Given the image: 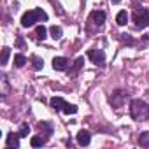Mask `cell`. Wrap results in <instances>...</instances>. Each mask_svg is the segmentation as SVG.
<instances>
[{"label":"cell","mask_w":149,"mask_h":149,"mask_svg":"<svg viewBox=\"0 0 149 149\" xmlns=\"http://www.w3.org/2000/svg\"><path fill=\"white\" fill-rule=\"evenodd\" d=\"M90 142H91V135H90V132L81 130V132L77 133V144H79V146H88Z\"/></svg>","instance_id":"8"},{"label":"cell","mask_w":149,"mask_h":149,"mask_svg":"<svg viewBox=\"0 0 149 149\" xmlns=\"http://www.w3.org/2000/svg\"><path fill=\"white\" fill-rule=\"evenodd\" d=\"M83 63H84V58H77V60H76V63H74V70H72V74H76L77 70H81Z\"/></svg>","instance_id":"22"},{"label":"cell","mask_w":149,"mask_h":149,"mask_svg":"<svg viewBox=\"0 0 149 149\" xmlns=\"http://www.w3.org/2000/svg\"><path fill=\"white\" fill-rule=\"evenodd\" d=\"M67 65H68V61H67V58H63V56H56L54 60H53V68L54 70H67Z\"/></svg>","instance_id":"7"},{"label":"cell","mask_w":149,"mask_h":149,"mask_svg":"<svg viewBox=\"0 0 149 149\" xmlns=\"http://www.w3.org/2000/svg\"><path fill=\"white\" fill-rule=\"evenodd\" d=\"M63 112H65V114H76V112H77V107L74 105V104H67L65 109H63Z\"/></svg>","instance_id":"21"},{"label":"cell","mask_w":149,"mask_h":149,"mask_svg":"<svg viewBox=\"0 0 149 149\" xmlns=\"http://www.w3.org/2000/svg\"><path fill=\"white\" fill-rule=\"evenodd\" d=\"M133 21H135V25H137V28H146V26H149V13L146 11V9H135V13H133Z\"/></svg>","instance_id":"3"},{"label":"cell","mask_w":149,"mask_h":149,"mask_svg":"<svg viewBox=\"0 0 149 149\" xmlns=\"http://www.w3.org/2000/svg\"><path fill=\"white\" fill-rule=\"evenodd\" d=\"M39 130H40V133L46 132V135H51V133H53V128H51L47 123H40V125H39Z\"/></svg>","instance_id":"18"},{"label":"cell","mask_w":149,"mask_h":149,"mask_svg":"<svg viewBox=\"0 0 149 149\" xmlns=\"http://www.w3.org/2000/svg\"><path fill=\"white\" fill-rule=\"evenodd\" d=\"M49 32H51V37H53L54 40L61 39V35H63V30H61L60 26H56V25H54V26H51V28H49Z\"/></svg>","instance_id":"12"},{"label":"cell","mask_w":149,"mask_h":149,"mask_svg":"<svg viewBox=\"0 0 149 149\" xmlns=\"http://www.w3.org/2000/svg\"><path fill=\"white\" fill-rule=\"evenodd\" d=\"M18 133H19V137H28V133H30V126H28L26 123H23Z\"/></svg>","instance_id":"20"},{"label":"cell","mask_w":149,"mask_h":149,"mask_svg":"<svg viewBox=\"0 0 149 149\" xmlns=\"http://www.w3.org/2000/svg\"><path fill=\"white\" fill-rule=\"evenodd\" d=\"M139 144L140 146H149V132H142L140 135H139Z\"/></svg>","instance_id":"14"},{"label":"cell","mask_w":149,"mask_h":149,"mask_svg":"<svg viewBox=\"0 0 149 149\" xmlns=\"http://www.w3.org/2000/svg\"><path fill=\"white\" fill-rule=\"evenodd\" d=\"M126 21H128V14H126V11H119L118 16H116V23H118L119 26H125Z\"/></svg>","instance_id":"11"},{"label":"cell","mask_w":149,"mask_h":149,"mask_svg":"<svg viewBox=\"0 0 149 149\" xmlns=\"http://www.w3.org/2000/svg\"><path fill=\"white\" fill-rule=\"evenodd\" d=\"M30 144H32V147H40V146L46 144V139H42V137H32Z\"/></svg>","instance_id":"13"},{"label":"cell","mask_w":149,"mask_h":149,"mask_svg":"<svg viewBox=\"0 0 149 149\" xmlns=\"http://www.w3.org/2000/svg\"><path fill=\"white\" fill-rule=\"evenodd\" d=\"M125 100H126V93H125V91H114V93L109 97L111 105H112V107H116V109H118V107H121Z\"/></svg>","instance_id":"5"},{"label":"cell","mask_w":149,"mask_h":149,"mask_svg":"<svg viewBox=\"0 0 149 149\" xmlns=\"http://www.w3.org/2000/svg\"><path fill=\"white\" fill-rule=\"evenodd\" d=\"M19 139H21L19 133H9V135L6 137V146L18 149V147H19Z\"/></svg>","instance_id":"6"},{"label":"cell","mask_w":149,"mask_h":149,"mask_svg":"<svg viewBox=\"0 0 149 149\" xmlns=\"http://www.w3.org/2000/svg\"><path fill=\"white\" fill-rule=\"evenodd\" d=\"M130 114H132V118H133L135 121H146V119L149 118V105H147L144 100L135 98V100H132V104H130Z\"/></svg>","instance_id":"1"},{"label":"cell","mask_w":149,"mask_h":149,"mask_svg":"<svg viewBox=\"0 0 149 149\" xmlns=\"http://www.w3.org/2000/svg\"><path fill=\"white\" fill-rule=\"evenodd\" d=\"M111 2H112V4H119V2H121V0H111Z\"/></svg>","instance_id":"25"},{"label":"cell","mask_w":149,"mask_h":149,"mask_svg":"<svg viewBox=\"0 0 149 149\" xmlns=\"http://www.w3.org/2000/svg\"><path fill=\"white\" fill-rule=\"evenodd\" d=\"M26 63V56H23V54H16L14 56V65L16 67H23Z\"/></svg>","instance_id":"16"},{"label":"cell","mask_w":149,"mask_h":149,"mask_svg":"<svg viewBox=\"0 0 149 149\" xmlns=\"http://www.w3.org/2000/svg\"><path fill=\"white\" fill-rule=\"evenodd\" d=\"M49 104H51V107H53L54 111H63V109H65V105H67V102H65L61 97H53Z\"/></svg>","instance_id":"9"},{"label":"cell","mask_w":149,"mask_h":149,"mask_svg":"<svg viewBox=\"0 0 149 149\" xmlns=\"http://www.w3.org/2000/svg\"><path fill=\"white\" fill-rule=\"evenodd\" d=\"M46 33H47V32H46V28H44L42 25H39V26L35 28V35H37L39 40H44V39H46Z\"/></svg>","instance_id":"15"},{"label":"cell","mask_w":149,"mask_h":149,"mask_svg":"<svg viewBox=\"0 0 149 149\" xmlns=\"http://www.w3.org/2000/svg\"><path fill=\"white\" fill-rule=\"evenodd\" d=\"M121 40H123L125 44H128V46H133V39H132L130 35H126V33H123V35H121Z\"/></svg>","instance_id":"23"},{"label":"cell","mask_w":149,"mask_h":149,"mask_svg":"<svg viewBox=\"0 0 149 149\" xmlns=\"http://www.w3.org/2000/svg\"><path fill=\"white\" fill-rule=\"evenodd\" d=\"M9 54H11V49H9V47H4V49H2V60H0V63H2V65H7Z\"/></svg>","instance_id":"17"},{"label":"cell","mask_w":149,"mask_h":149,"mask_svg":"<svg viewBox=\"0 0 149 149\" xmlns=\"http://www.w3.org/2000/svg\"><path fill=\"white\" fill-rule=\"evenodd\" d=\"M46 19H47V14L42 9H33V11H28L21 16V25L25 28H28V26H32L39 21H46Z\"/></svg>","instance_id":"2"},{"label":"cell","mask_w":149,"mask_h":149,"mask_svg":"<svg viewBox=\"0 0 149 149\" xmlns=\"http://www.w3.org/2000/svg\"><path fill=\"white\" fill-rule=\"evenodd\" d=\"M32 61H33V68H35V70H40V68L44 67V61H42L39 56H33V58H32Z\"/></svg>","instance_id":"19"},{"label":"cell","mask_w":149,"mask_h":149,"mask_svg":"<svg viewBox=\"0 0 149 149\" xmlns=\"http://www.w3.org/2000/svg\"><path fill=\"white\" fill-rule=\"evenodd\" d=\"M91 19L100 26V25H104V21H105V13H104V11H95V13H91Z\"/></svg>","instance_id":"10"},{"label":"cell","mask_w":149,"mask_h":149,"mask_svg":"<svg viewBox=\"0 0 149 149\" xmlns=\"http://www.w3.org/2000/svg\"><path fill=\"white\" fill-rule=\"evenodd\" d=\"M16 46H18V47H23V46H25V40H23L21 37H18V40H16Z\"/></svg>","instance_id":"24"},{"label":"cell","mask_w":149,"mask_h":149,"mask_svg":"<svg viewBox=\"0 0 149 149\" xmlns=\"http://www.w3.org/2000/svg\"><path fill=\"white\" fill-rule=\"evenodd\" d=\"M88 58L95 63V65H104L105 63V53L100 49H90L88 51Z\"/></svg>","instance_id":"4"}]
</instances>
